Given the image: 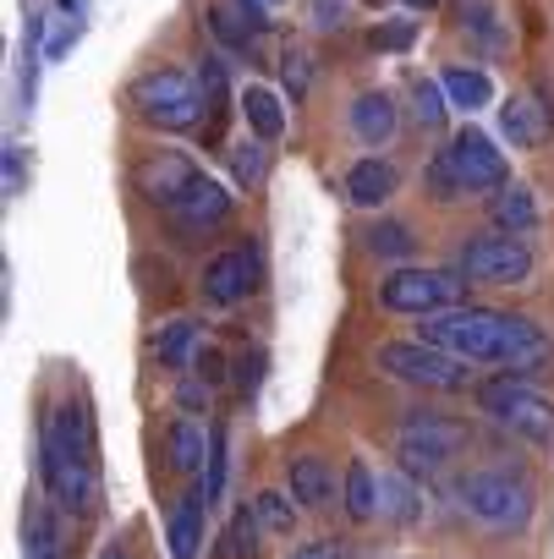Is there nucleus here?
<instances>
[{
  "label": "nucleus",
  "mask_w": 554,
  "mask_h": 559,
  "mask_svg": "<svg viewBox=\"0 0 554 559\" xmlns=\"http://www.w3.org/2000/svg\"><path fill=\"white\" fill-rule=\"evenodd\" d=\"M281 72H286L292 99H303V94H308V56H303V50H286V56H281Z\"/></svg>",
  "instance_id": "nucleus-37"
},
{
  "label": "nucleus",
  "mask_w": 554,
  "mask_h": 559,
  "mask_svg": "<svg viewBox=\"0 0 554 559\" xmlns=\"http://www.w3.org/2000/svg\"><path fill=\"white\" fill-rule=\"evenodd\" d=\"M341 187H346V203H352V209L379 214V209L401 192V170H396L390 159H379V154H363L357 165H346Z\"/></svg>",
  "instance_id": "nucleus-14"
},
{
  "label": "nucleus",
  "mask_w": 554,
  "mask_h": 559,
  "mask_svg": "<svg viewBox=\"0 0 554 559\" xmlns=\"http://www.w3.org/2000/svg\"><path fill=\"white\" fill-rule=\"evenodd\" d=\"M499 132H505L510 148H543L549 116H543L532 99H505V105H499Z\"/></svg>",
  "instance_id": "nucleus-22"
},
{
  "label": "nucleus",
  "mask_w": 554,
  "mask_h": 559,
  "mask_svg": "<svg viewBox=\"0 0 554 559\" xmlns=\"http://www.w3.org/2000/svg\"><path fill=\"white\" fill-rule=\"evenodd\" d=\"M423 181H428V198L434 203H461L467 192H461V181L450 176V165H445V154H434L428 159V170H423Z\"/></svg>",
  "instance_id": "nucleus-34"
},
{
  "label": "nucleus",
  "mask_w": 554,
  "mask_h": 559,
  "mask_svg": "<svg viewBox=\"0 0 554 559\" xmlns=\"http://www.w3.org/2000/svg\"><path fill=\"white\" fill-rule=\"evenodd\" d=\"M209 28H214V39L231 45V50H247V45H252V23H247L236 7H225V0H214V7H209Z\"/></svg>",
  "instance_id": "nucleus-33"
},
{
  "label": "nucleus",
  "mask_w": 554,
  "mask_h": 559,
  "mask_svg": "<svg viewBox=\"0 0 554 559\" xmlns=\"http://www.w3.org/2000/svg\"><path fill=\"white\" fill-rule=\"evenodd\" d=\"M203 170H198V159L192 154H181V148H149L138 165H132V187L149 198V203H160L165 214L176 209V198L198 181Z\"/></svg>",
  "instance_id": "nucleus-12"
},
{
  "label": "nucleus",
  "mask_w": 554,
  "mask_h": 559,
  "mask_svg": "<svg viewBox=\"0 0 554 559\" xmlns=\"http://www.w3.org/2000/svg\"><path fill=\"white\" fill-rule=\"evenodd\" d=\"M292 559H341V548L319 537V543H303V548H292Z\"/></svg>",
  "instance_id": "nucleus-42"
},
{
  "label": "nucleus",
  "mask_w": 554,
  "mask_h": 559,
  "mask_svg": "<svg viewBox=\"0 0 554 559\" xmlns=\"http://www.w3.org/2000/svg\"><path fill=\"white\" fill-rule=\"evenodd\" d=\"M341 504H346V515H352L357 526H368V521L379 515V477L368 472L363 455H352L346 472H341Z\"/></svg>",
  "instance_id": "nucleus-20"
},
{
  "label": "nucleus",
  "mask_w": 554,
  "mask_h": 559,
  "mask_svg": "<svg viewBox=\"0 0 554 559\" xmlns=\"http://www.w3.org/2000/svg\"><path fill=\"white\" fill-rule=\"evenodd\" d=\"M406 99H412V121H417V132H428V138H445L450 99H445L439 78H412V83H406Z\"/></svg>",
  "instance_id": "nucleus-24"
},
{
  "label": "nucleus",
  "mask_w": 554,
  "mask_h": 559,
  "mask_svg": "<svg viewBox=\"0 0 554 559\" xmlns=\"http://www.w3.org/2000/svg\"><path fill=\"white\" fill-rule=\"evenodd\" d=\"M23 554H28V559H61V548H56V521L45 515V504H28V515H23Z\"/></svg>",
  "instance_id": "nucleus-32"
},
{
  "label": "nucleus",
  "mask_w": 554,
  "mask_h": 559,
  "mask_svg": "<svg viewBox=\"0 0 554 559\" xmlns=\"http://www.w3.org/2000/svg\"><path fill=\"white\" fill-rule=\"evenodd\" d=\"M286 488H292V499H297L303 510H325V504L335 499V466H330L325 455H297V461L286 466Z\"/></svg>",
  "instance_id": "nucleus-18"
},
{
  "label": "nucleus",
  "mask_w": 554,
  "mask_h": 559,
  "mask_svg": "<svg viewBox=\"0 0 554 559\" xmlns=\"http://www.w3.org/2000/svg\"><path fill=\"white\" fill-rule=\"evenodd\" d=\"M467 286L472 280L461 269H423V263H401L379 280V308L385 313H401V319H428V313H445V308H461L467 302Z\"/></svg>",
  "instance_id": "nucleus-4"
},
{
  "label": "nucleus",
  "mask_w": 554,
  "mask_h": 559,
  "mask_svg": "<svg viewBox=\"0 0 554 559\" xmlns=\"http://www.w3.org/2000/svg\"><path fill=\"white\" fill-rule=\"evenodd\" d=\"M225 154H231V176H236V187H241V192H258L263 176H269V143H263V138H236Z\"/></svg>",
  "instance_id": "nucleus-28"
},
{
  "label": "nucleus",
  "mask_w": 554,
  "mask_h": 559,
  "mask_svg": "<svg viewBox=\"0 0 554 559\" xmlns=\"http://www.w3.org/2000/svg\"><path fill=\"white\" fill-rule=\"evenodd\" d=\"M258 292V252L252 247H225L203 263V280H198V297L209 308H236Z\"/></svg>",
  "instance_id": "nucleus-11"
},
{
  "label": "nucleus",
  "mask_w": 554,
  "mask_h": 559,
  "mask_svg": "<svg viewBox=\"0 0 554 559\" xmlns=\"http://www.w3.org/2000/svg\"><path fill=\"white\" fill-rule=\"evenodd\" d=\"M170 219L187 230V236H209V230H225L231 219H236V192H225V181H214V176H198L181 198H176V209H170Z\"/></svg>",
  "instance_id": "nucleus-13"
},
{
  "label": "nucleus",
  "mask_w": 554,
  "mask_h": 559,
  "mask_svg": "<svg viewBox=\"0 0 554 559\" xmlns=\"http://www.w3.org/2000/svg\"><path fill=\"white\" fill-rule=\"evenodd\" d=\"M176 406H181L187 417H192V412H203V406H209V384H203V379H187V384L176 390Z\"/></svg>",
  "instance_id": "nucleus-40"
},
{
  "label": "nucleus",
  "mask_w": 554,
  "mask_h": 559,
  "mask_svg": "<svg viewBox=\"0 0 554 559\" xmlns=\"http://www.w3.org/2000/svg\"><path fill=\"white\" fill-rule=\"evenodd\" d=\"M203 521H209V499L203 493H187L170 515V559H198V543H203Z\"/></svg>",
  "instance_id": "nucleus-23"
},
{
  "label": "nucleus",
  "mask_w": 554,
  "mask_h": 559,
  "mask_svg": "<svg viewBox=\"0 0 554 559\" xmlns=\"http://www.w3.org/2000/svg\"><path fill=\"white\" fill-rule=\"evenodd\" d=\"M83 7L89 0H56V34H50V45H45V61H61L78 39H83V28H89V17H83Z\"/></svg>",
  "instance_id": "nucleus-30"
},
{
  "label": "nucleus",
  "mask_w": 554,
  "mask_h": 559,
  "mask_svg": "<svg viewBox=\"0 0 554 559\" xmlns=\"http://www.w3.org/2000/svg\"><path fill=\"white\" fill-rule=\"evenodd\" d=\"M346 17H352V0H314V28H346Z\"/></svg>",
  "instance_id": "nucleus-36"
},
{
  "label": "nucleus",
  "mask_w": 554,
  "mask_h": 559,
  "mask_svg": "<svg viewBox=\"0 0 554 559\" xmlns=\"http://www.w3.org/2000/svg\"><path fill=\"white\" fill-rule=\"evenodd\" d=\"M236 12H241V17L252 23V34H258V28H269V12H263V0H236Z\"/></svg>",
  "instance_id": "nucleus-43"
},
{
  "label": "nucleus",
  "mask_w": 554,
  "mask_h": 559,
  "mask_svg": "<svg viewBox=\"0 0 554 559\" xmlns=\"http://www.w3.org/2000/svg\"><path fill=\"white\" fill-rule=\"evenodd\" d=\"M198 357V319H170L160 335H154V362L181 373L187 362Z\"/></svg>",
  "instance_id": "nucleus-26"
},
{
  "label": "nucleus",
  "mask_w": 554,
  "mask_h": 559,
  "mask_svg": "<svg viewBox=\"0 0 554 559\" xmlns=\"http://www.w3.org/2000/svg\"><path fill=\"white\" fill-rule=\"evenodd\" d=\"M445 165H450V176L461 181V192L472 198V192H499L505 181H510V165H505V154L494 148V138L488 132H478V127H461V132H450L445 138Z\"/></svg>",
  "instance_id": "nucleus-9"
},
{
  "label": "nucleus",
  "mask_w": 554,
  "mask_h": 559,
  "mask_svg": "<svg viewBox=\"0 0 554 559\" xmlns=\"http://www.w3.org/2000/svg\"><path fill=\"white\" fill-rule=\"evenodd\" d=\"M28 192V176H23V148L7 143V198H23Z\"/></svg>",
  "instance_id": "nucleus-39"
},
{
  "label": "nucleus",
  "mask_w": 554,
  "mask_h": 559,
  "mask_svg": "<svg viewBox=\"0 0 554 559\" xmlns=\"http://www.w3.org/2000/svg\"><path fill=\"white\" fill-rule=\"evenodd\" d=\"M472 395H478V406H483L499 428H510V433L527 439L532 450L554 455V401H549L543 390H532L521 373H494V379H483Z\"/></svg>",
  "instance_id": "nucleus-3"
},
{
  "label": "nucleus",
  "mask_w": 554,
  "mask_h": 559,
  "mask_svg": "<svg viewBox=\"0 0 554 559\" xmlns=\"http://www.w3.org/2000/svg\"><path fill=\"white\" fill-rule=\"evenodd\" d=\"M127 105H132V116H138L143 127H154V132H187V127H198V116H203L209 99H203V88H198L187 72L154 67V72L132 78Z\"/></svg>",
  "instance_id": "nucleus-5"
},
{
  "label": "nucleus",
  "mask_w": 554,
  "mask_h": 559,
  "mask_svg": "<svg viewBox=\"0 0 554 559\" xmlns=\"http://www.w3.org/2000/svg\"><path fill=\"white\" fill-rule=\"evenodd\" d=\"M231 368H236V390H241V395H252V390L263 384V368H269V357L252 346V352H236V362H231Z\"/></svg>",
  "instance_id": "nucleus-35"
},
{
  "label": "nucleus",
  "mask_w": 554,
  "mask_h": 559,
  "mask_svg": "<svg viewBox=\"0 0 554 559\" xmlns=\"http://www.w3.org/2000/svg\"><path fill=\"white\" fill-rule=\"evenodd\" d=\"M269 532H263V521H258V510H252V499L247 504H236L231 510V521H225V543H231V559H263V543Z\"/></svg>",
  "instance_id": "nucleus-27"
},
{
  "label": "nucleus",
  "mask_w": 554,
  "mask_h": 559,
  "mask_svg": "<svg viewBox=\"0 0 554 559\" xmlns=\"http://www.w3.org/2000/svg\"><path fill=\"white\" fill-rule=\"evenodd\" d=\"M456 269L472 280V286H527L538 258L527 247V236H505V230H478L461 241Z\"/></svg>",
  "instance_id": "nucleus-8"
},
{
  "label": "nucleus",
  "mask_w": 554,
  "mask_h": 559,
  "mask_svg": "<svg viewBox=\"0 0 554 559\" xmlns=\"http://www.w3.org/2000/svg\"><path fill=\"white\" fill-rule=\"evenodd\" d=\"M467 450H472V428L461 417H445V412H406L401 428H396V455L423 483L450 472Z\"/></svg>",
  "instance_id": "nucleus-2"
},
{
  "label": "nucleus",
  "mask_w": 554,
  "mask_h": 559,
  "mask_svg": "<svg viewBox=\"0 0 554 559\" xmlns=\"http://www.w3.org/2000/svg\"><path fill=\"white\" fill-rule=\"evenodd\" d=\"M346 121H352V138H357L363 148H390V138H396V127H401V105H396V94H385V88H363V94L352 99Z\"/></svg>",
  "instance_id": "nucleus-15"
},
{
  "label": "nucleus",
  "mask_w": 554,
  "mask_h": 559,
  "mask_svg": "<svg viewBox=\"0 0 554 559\" xmlns=\"http://www.w3.org/2000/svg\"><path fill=\"white\" fill-rule=\"evenodd\" d=\"M252 510H258V521H263L269 537H292L303 504H292V493H281V488H263V493H252Z\"/></svg>",
  "instance_id": "nucleus-31"
},
{
  "label": "nucleus",
  "mask_w": 554,
  "mask_h": 559,
  "mask_svg": "<svg viewBox=\"0 0 554 559\" xmlns=\"http://www.w3.org/2000/svg\"><path fill=\"white\" fill-rule=\"evenodd\" d=\"M209 444H214V428L203 433V423L198 417H170V428H165V461H170V472H181V477H192L198 466H209Z\"/></svg>",
  "instance_id": "nucleus-17"
},
{
  "label": "nucleus",
  "mask_w": 554,
  "mask_h": 559,
  "mask_svg": "<svg viewBox=\"0 0 554 559\" xmlns=\"http://www.w3.org/2000/svg\"><path fill=\"white\" fill-rule=\"evenodd\" d=\"M368 252L385 258V263H406L417 252V236H412L406 219H374L368 225Z\"/></svg>",
  "instance_id": "nucleus-29"
},
{
  "label": "nucleus",
  "mask_w": 554,
  "mask_h": 559,
  "mask_svg": "<svg viewBox=\"0 0 554 559\" xmlns=\"http://www.w3.org/2000/svg\"><path fill=\"white\" fill-rule=\"evenodd\" d=\"M488 225L505 236H532L538 230V203L521 181H505L499 192H488Z\"/></svg>",
  "instance_id": "nucleus-19"
},
{
  "label": "nucleus",
  "mask_w": 554,
  "mask_h": 559,
  "mask_svg": "<svg viewBox=\"0 0 554 559\" xmlns=\"http://www.w3.org/2000/svg\"><path fill=\"white\" fill-rule=\"evenodd\" d=\"M379 515L396 526H412L423 515V493L412 488V472H385L379 477Z\"/></svg>",
  "instance_id": "nucleus-25"
},
{
  "label": "nucleus",
  "mask_w": 554,
  "mask_h": 559,
  "mask_svg": "<svg viewBox=\"0 0 554 559\" xmlns=\"http://www.w3.org/2000/svg\"><path fill=\"white\" fill-rule=\"evenodd\" d=\"M417 341L461 357V362H478V368H499V373H538L554 346L549 335L527 319V313H499V308H478V302H461V308H445V313H428Z\"/></svg>",
  "instance_id": "nucleus-1"
},
{
  "label": "nucleus",
  "mask_w": 554,
  "mask_h": 559,
  "mask_svg": "<svg viewBox=\"0 0 554 559\" xmlns=\"http://www.w3.org/2000/svg\"><path fill=\"white\" fill-rule=\"evenodd\" d=\"M401 7H412V12H434L439 0H401Z\"/></svg>",
  "instance_id": "nucleus-44"
},
{
  "label": "nucleus",
  "mask_w": 554,
  "mask_h": 559,
  "mask_svg": "<svg viewBox=\"0 0 554 559\" xmlns=\"http://www.w3.org/2000/svg\"><path fill=\"white\" fill-rule=\"evenodd\" d=\"M99 559H132V554H127V548H121V543H116V548H105V554H99Z\"/></svg>",
  "instance_id": "nucleus-45"
},
{
  "label": "nucleus",
  "mask_w": 554,
  "mask_h": 559,
  "mask_svg": "<svg viewBox=\"0 0 554 559\" xmlns=\"http://www.w3.org/2000/svg\"><path fill=\"white\" fill-rule=\"evenodd\" d=\"M417 34V23H396V28H374V50H406Z\"/></svg>",
  "instance_id": "nucleus-38"
},
{
  "label": "nucleus",
  "mask_w": 554,
  "mask_h": 559,
  "mask_svg": "<svg viewBox=\"0 0 554 559\" xmlns=\"http://www.w3.org/2000/svg\"><path fill=\"white\" fill-rule=\"evenodd\" d=\"M374 368L396 384H412V390H434V395H456L472 384V368L428 341H385L374 352Z\"/></svg>",
  "instance_id": "nucleus-7"
},
{
  "label": "nucleus",
  "mask_w": 554,
  "mask_h": 559,
  "mask_svg": "<svg viewBox=\"0 0 554 559\" xmlns=\"http://www.w3.org/2000/svg\"><path fill=\"white\" fill-rule=\"evenodd\" d=\"M456 499L472 521L494 526V532H521L532 521V488L527 477L505 472V466H478L456 483Z\"/></svg>",
  "instance_id": "nucleus-6"
},
{
  "label": "nucleus",
  "mask_w": 554,
  "mask_h": 559,
  "mask_svg": "<svg viewBox=\"0 0 554 559\" xmlns=\"http://www.w3.org/2000/svg\"><path fill=\"white\" fill-rule=\"evenodd\" d=\"M198 379H203V384H220V379H225V357H220L214 346H198Z\"/></svg>",
  "instance_id": "nucleus-41"
},
{
  "label": "nucleus",
  "mask_w": 554,
  "mask_h": 559,
  "mask_svg": "<svg viewBox=\"0 0 554 559\" xmlns=\"http://www.w3.org/2000/svg\"><path fill=\"white\" fill-rule=\"evenodd\" d=\"M39 477H45V493L67 510V515H94L99 504V466L67 455L61 444L39 439Z\"/></svg>",
  "instance_id": "nucleus-10"
},
{
  "label": "nucleus",
  "mask_w": 554,
  "mask_h": 559,
  "mask_svg": "<svg viewBox=\"0 0 554 559\" xmlns=\"http://www.w3.org/2000/svg\"><path fill=\"white\" fill-rule=\"evenodd\" d=\"M236 110H241V121L252 127V138H263V143L286 138V110H281V94H269V88L247 83V88H241V99H236Z\"/></svg>",
  "instance_id": "nucleus-21"
},
{
  "label": "nucleus",
  "mask_w": 554,
  "mask_h": 559,
  "mask_svg": "<svg viewBox=\"0 0 554 559\" xmlns=\"http://www.w3.org/2000/svg\"><path fill=\"white\" fill-rule=\"evenodd\" d=\"M439 88H445L450 110H461V116H478V110L494 105V78L483 67H467V61L439 67Z\"/></svg>",
  "instance_id": "nucleus-16"
}]
</instances>
